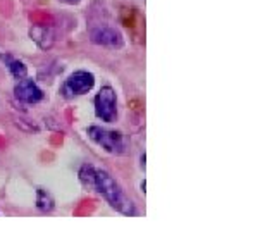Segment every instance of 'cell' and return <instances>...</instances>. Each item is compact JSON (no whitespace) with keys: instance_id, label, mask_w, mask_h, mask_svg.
<instances>
[{"instance_id":"obj_6","label":"cell","mask_w":260,"mask_h":248,"mask_svg":"<svg viewBox=\"0 0 260 248\" xmlns=\"http://www.w3.org/2000/svg\"><path fill=\"white\" fill-rule=\"evenodd\" d=\"M14 93L17 97V100L26 102V104H37L43 99V91L35 85L33 81L26 79V81H21L19 85L14 88Z\"/></svg>"},{"instance_id":"obj_10","label":"cell","mask_w":260,"mask_h":248,"mask_svg":"<svg viewBox=\"0 0 260 248\" xmlns=\"http://www.w3.org/2000/svg\"><path fill=\"white\" fill-rule=\"evenodd\" d=\"M9 69H11L12 76L16 79H24L28 76V69H26V66L21 60H11L9 62Z\"/></svg>"},{"instance_id":"obj_9","label":"cell","mask_w":260,"mask_h":248,"mask_svg":"<svg viewBox=\"0 0 260 248\" xmlns=\"http://www.w3.org/2000/svg\"><path fill=\"white\" fill-rule=\"evenodd\" d=\"M95 172L96 169L93 166H90V164H85L81 167V171H79V178H81L83 184L88 186V188H95Z\"/></svg>"},{"instance_id":"obj_11","label":"cell","mask_w":260,"mask_h":248,"mask_svg":"<svg viewBox=\"0 0 260 248\" xmlns=\"http://www.w3.org/2000/svg\"><path fill=\"white\" fill-rule=\"evenodd\" d=\"M69 2H78V0H69Z\"/></svg>"},{"instance_id":"obj_2","label":"cell","mask_w":260,"mask_h":248,"mask_svg":"<svg viewBox=\"0 0 260 248\" xmlns=\"http://www.w3.org/2000/svg\"><path fill=\"white\" fill-rule=\"evenodd\" d=\"M88 135H90V138L93 140L96 145H100V147L109 153H122L126 150L124 136L119 131L105 130V128H100V126H91V128H88Z\"/></svg>"},{"instance_id":"obj_1","label":"cell","mask_w":260,"mask_h":248,"mask_svg":"<svg viewBox=\"0 0 260 248\" xmlns=\"http://www.w3.org/2000/svg\"><path fill=\"white\" fill-rule=\"evenodd\" d=\"M95 190H99L100 195L107 200L117 212L124 215H136V205L127 195L122 192V188L116 183L109 172L96 169L95 172Z\"/></svg>"},{"instance_id":"obj_8","label":"cell","mask_w":260,"mask_h":248,"mask_svg":"<svg viewBox=\"0 0 260 248\" xmlns=\"http://www.w3.org/2000/svg\"><path fill=\"white\" fill-rule=\"evenodd\" d=\"M37 207L42 212H48L54 209V198L45 190H38L37 192Z\"/></svg>"},{"instance_id":"obj_5","label":"cell","mask_w":260,"mask_h":248,"mask_svg":"<svg viewBox=\"0 0 260 248\" xmlns=\"http://www.w3.org/2000/svg\"><path fill=\"white\" fill-rule=\"evenodd\" d=\"M91 42L96 45L109 47V48H117L122 47V35L119 33L116 28H109V26H100L91 31Z\"/></svg>"},{"instance_id":"obj_7","label":"cell","mask_w":260,"mask_h":248,"mask_svg":"<svg viewBox=\"0 0 260 248\" xmlns=\"http://www.w3.org/2000/svg\"><path fill=\"white\" fill-rule=\"evenodd\" d=\"M29 37L42 50H48L54 45V29L50 26H43V24H35L29 29Z\"/></svg>"},{"instance_id":"obj_4","label":"cell","mask_w":260,"mask_h":248,"mask_svg":"<svg viewBox=\"0 0 260 248\" xmlns=\"http://www.w3.org/2000/svg\"><path fill=\"white\" fill-rule=\"evenodd\" d=\"M95 85V78L91 73L88 71H76L73 73L71 76L66 79L64 83V88H62V93L66 97H78V95H85L93 88Z\"/></svg>"},{"instance_id":"obj_3","label":"cell","mask_w":260,"mask_h":248,"mask_svg":"<svg viewBox=\"0 0 260 248\" xmlns=\"http://www.w3.org/2000/svg\"><path fill=\"white\" fill-rule=\"evenodd\" d=\"M95 110L105 122H114L117 119V95L112 86H104L95 97Z\"/></svg>"}]
</instances>
